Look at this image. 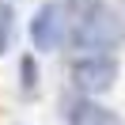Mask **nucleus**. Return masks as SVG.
<instances>
[{
	"label": "nucleus",
	"mask_w": 125,
	"mask_h": 125,
	"mask_svg": "<svg viewBox=\"0 0 125 125\" xmlns=\"http://www.w3.org/2000/svg\"><path fill=\"white\" fill-rule=\"evenodd\" d=\"M68 46L80 53H110L125 46V15L110 8L106 0H87L72 15L68 27Z\"/></svg>",
	"instance_id": "nucleus-1"
},
{
	"label": "nucleus",
	"mask_w": 125,
	"mask_h": 125,
	"mask_svg": "<svg viewBox=\"0 0 125 125\" xmlns=\"http://www.w3.org/2000/svg\"><path fill=\"white\" fill-rule=\"evenodd\" d=\"M117 72L121 68H117V61L110 53H80L68 68V80L80 91V99H99L117 83Z\"/></svg>",
	"instance_id": "nucleus-2"
},
{
	"label": "nucleus",
	"mask_w": 125,
	"mask_h": 125,
	"mask_svg": "<svg viewBox=\"0 0 125 125\" xmlns=\"http://www.w3.org/2000/svg\"><path fill=\"white\" fill-rule=\"evenodd\" d=\"M68 27H72V15L64 11L61 0H46L38 4L31 19V42L38 53H57L61 46H68Z\"/></svg>",
	"instance_id": "nucleus-3"
},
{
	"label": "nucleus",
	"mask_w": 125,
	"mask_h": 125,
	"mask_svg": "<svg viewBox=\"0 0 125 125\" xmlns=\"http://www.w3.org/2000/svg\"><path fill=\"white\" fill-rule=\"evenodd\" d=\"M68 125H125V117L102 106L99 99H76L68 110Z\"/></svg>",
	"instance_id": "nucleus-4"
},
{
	"label": "nucleus",
	"mask_w": 125,
	"mask_h": 125,
	"mask_svg": "<svg viewBox=\"0 0 125 125\" xmlns=\"http://www.w3.org/2000/svg\"><path fill=\"white\" fill-rule=\"evenodd\" d=\"M11 31H15V11L8 0H0V57L11 49Z\"/></svg>",
	"instance_id": "nucleus-5"
},
{
	"label": "nucleus",
	"mask_w": 125,
	"mask_h": 125,
	"mask_svg": "<svg viewBox=\"0 0 125 125\" xmlns=\"http://www.w3.org/2000/svg\"><path fill=\"white\" fill-rule=\"evenodd\" d=\"M19 72H23V91L34 95V91H38V68H34V57H31V53L19 61Z\"/></svg>",
	"instance_id": "nucleus-6"
},
{
	"label": "nucleus",
	"mask_w": 125,
	"mask_h": 125,
	"mask_svg": "<svg viewBox=\"0 0 125 125\" xmlns=\"http://www.w3.org/2000/svg\"><path fill=\"white\" fill-rule=\"evenodd\" d=\"M8 4H11V0H8Z\"/></svg>",
	"instance_id": "nucleus-7"
}]
</instances>
